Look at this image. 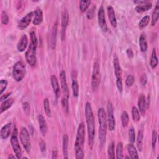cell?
<instances>
[{
    "label": "cell",
    "mask_w": 159,
    "mask_h": 159,
    "mask_svg": "<svg viewBox=\"0 0 159 159\" xmlns=\"http://www.w3.org/2000/svg\"><path fill=\"white\" fill-rule=\"evenodd\" d=\"M132 116L133 120L134 122H138L140 119L139 111L137 109V108L135 106H133L132 108Z\"/></svg>",
    "instance_id": "34"
},
{
    "label": "cell",
    "mask_w": 159,
    "mask_h": 159,
    "mask_svg": "<svg viewBox=\"0 0 159 159\" xmlns=\"http://www.w3.org/2000/svg\"><path fill=\"white\" fill-rule=\"evenodd\" d=\"M61 106L62 107L63 109V110L65 111V112L68 113L69 112V105H68V98H65V97H63L61 101Z\"/></svg>",
    "instance_id": "39"
},
{
    "label": "cell",
    "mask_w": 159,
    "mask_h": 159,
    "mask_svg": "<svg viewBox=\"0 0 159 159\" xmlns=\"http://www.w3.org/2000/svg\"><path fill=\"white\" fill-rule=\"evenodd\" d=\"M68 136L66 134H65L63 136V145H62V150L64 158H68Z\"/></svg>",
    "instance_id": "26"
},
{
    "label": "cell",
    "mask_w": 159,
    "mask_h": 159,
    "mask_svg": "<svg viewBox=\"0 0 159 159\" xmlns=\"http://www.w3.org/2000/svg\"><path fill=\"white\" fill-rule=\"evenodd\" d=\"M11 93H8L6 94L5 95L2 94V95H1V99H0L1 101V102H2L3 101H5V100H6V99H7V98H9L8 97L11 95Z\"/></svg>",
    "instance_id": "50"
},
{
    "label": "cell",
    "mask_w": 159,
    "mask_h": 159,
    "mask_svg": "<svg viewBox=\"0 0 159 159\" xmlns=\"http://www.w3.org/2000/svg\"><path fill=\"white\" fill-rule=\"evenodd\" d=\"M26 73V68L22 61H19L15 63L12 69V76L16 81H21Z\"/></svg>",
    "instance_id": "5"
},
{
    "label": "cell",
    "mask_w": 159,
    "mask_h": 159,
    "mask_svg": "<svg viewBox=\"0 0 159 159\" xmlns=\"http://www.w3.org/2000/svg\"><path fill=\"white\" fill-rule=\"evenodd\" d=\"M139 46L142 52H145L147 49V42L144 33H142L139 37Z\"/></svg>",
    "instance_id": "27"
},
{
    "label": "cell",
    "mask_w": 159,
    "mask_h": 159,
    "mask_svg": "<svg viewBox=\"0 0 159 159\" xmlns=\"http://www.w3.org/2000/svg\"><path fill=\"white\" fill-rule=\"evenodd\" d=\"M85 139V127L83 122H81L78 127L76 140L75 142V158L82 159L84 157L83 146Z\"/></svg>",
    "instance_id": "2"
},
{
    "label": "cell",
    "mask_w": 159,
    "mask_h": 159,
    "mask_svg": "<svg viewBox=\"0 0 159 159\" xmlns=\"http://www.w3.org/2000/svg\"><path fill=\"white\" fill-rule=\"evenodd\" d=\"M127 149L129 153L130 158H139V155L136 148L132 143L128 144L127 145Z\"/></svg>",
    "instance_id": "28"
},
{
    "label": "cell",
    "mask_w": 159,
    "mask_h": 159,
    "mask_svg": "<svg viewBox=\"0 0 159 159\" xmlns=\"http://www.w3.org/2000/svg\"><path fill=\"white\" fill-rule=\"evenodd\" d=\"M37 119H38V122L39 124V128L40 132L43 135H45L47 132V125L46 121L43 117V116L41 114L38 115L37 116Z\"/></svg>",
    "instance_id": "20"
},
{
    "label": "cell",
    "mask_w": 159,
    "mask_h": 159,
    "mask_svg": "<svg viewBox=\"0 0 159 159\" xmlns=\"http://www.w3.org/2000/svg\"><path fill=\"white\" fill-rule=\"evenodd\" d=\"M57 157V151L53 150L52 151V158H56Z\"/></svg>",
    "instance_id": "52"
},
{
    "label": "cell",
    "mask_w": 159,
    "mask_h": 159,
    "mask_svg": "<svg viewBox=\"0 0 159 159\" xmlns=\"http://www.w3.org/2000/svg\"><path fill=\"white\" fill-rule=\"evenodd\" d=\"M91 1L90 0H81L80 2V9L81 12H84L89 6Z\"/></svg>",
    "instance_id": "32"
},
{
    "label": "cell",
    "mask_w": 159,
    "mask_h": 159,
    "mask_svg": "<svg viewBox=\"0 0 159 159\" xmlns=\"http://www.w3.org/2000/svg\"><path fill=\"white\" fill-rule=\"evenodd\" d=\"M69 22V14L68 11L65 9L61 13V31H60V37L62 41L65 39V32L66 29L68 26Z\"/></svg>",
    "instance_id": "11"
},
{
    "label": "cell",
    "mask_w": 159,
    "mask_h": 159,
    "mask_svg": "<svg viewBox=\"0 0 159 159\" xmlns=\"http://www.w3.org/2000/svg\"><path fill=\"white\" fill-rule=\"evenodd\" d=\"M98 24H99V27L103 31H106L107 29V24H106V21L104 9L102 5H101L100 6V7L98 10Z\"/></svg>",
    "instance_id": "12"
},
{
    "label": "cell",
    "mask_w": 159,
    "mask_h": 159,
    "mask_svg": "<svg viewBox=\"0 0 159 159\" xmlns=\"http://www.w3.org/2000/svg\"><path fill=\"white\" fill-rule=\"evenodd\" d=\"M7 86V81L5 80H1L0 81V94H2Z\"/></svg>",
    "instance_id": "44"
},
{
    "label": "cell",
    "mask_w": 159,
    "mask_h": 159,
    "mask_svg": "<svg viewBox=\"0 0 159 159\" xmlns=\"http://www.w3.org/2000/svg\"><path fill=\"white\" fill-rule=\"evenodd\" d=\"M137 104H138V107H139L140 113L142 116H144L145 114V112H146L147 105H146L145 97L143 94H140V96L139 97Z\"/></svg>",
    "instance_id": "16"
},
{
    "label": "cell",
    "mask_w": 159,
    "mask_h": 159,
    "mask_svg": "<svg viewBox=\"0 0 159 159\" xmlns=\"http://www.w3.org/2000/svg\"><path fill=\"white\" fill-rule=\"evenodd\" d=\"M152 7V3L150 1H149L148 2L146 3V4H140V5H137L135 7V11L139 12V13H142L143 12H145L148 10H149L150 8Z\"/></svg>",
    "instance_id": "29"
},
{
    "label": "cell",
    "mask_w": 159,
    "mask_h": 159,
    "mask_svg": "<svg viewBox=\"0 0 159 159\" xmlns=\"http://www.w3.org/2000/svg\"><path fill=\"white\" fill-rule=\"evenodd\" d=\"M14 102V99L13 98H9L5 101H4L0 106V113L2 114L3 112L7 111L10 108Z\"/></svg>",
    "instance_id": "23"
},
{
    "label": "cell",
    "mask_w": 159,
    "mask_h": 159,
    "mask_svg": "<svg viewBox=\"0 0 159 159\" xmlns=\"http://www.w3.org/2000/svg\"><path fill=\"white\" fill-rule=\"evenodd\" d=\"M10 142L12 147L13 151L15 153L16 158L19 159L21 158L22 155V151L17 139V130L16 127L14 128L12 132V134L11 135V137L10 139Z\"/></svg>",
    "instance_id": "8"
},
{
    "label": "cell",
    "mask_w": 159,
    "mask_h": 159,
    "mask_svg": "<svg viewBox=\"0 0 159 159\" xmlns=\"http://www.w3.org/2000/svg\"><path fill=\"white\" fill-rule=\"evenodd\" d=\"M148 2H149V1H147V0H137V1H134V2L135 3V4H137V5L146 4V3Z\"/></svg>",
    "instance_id": "49"
},
{
    "label": "cell",
    "mask_w": 159,
    "mask_h": 159,
    "mask_svg": "<svg viewBox=\"0 0 159 159\" xmlns=\"http://www.w3.org/2000/svg\"><path fill=\"white\" fill-rule=\"evenodd\" d=\"M11 123L9 122L5 124L1 129L0 135L2 139H7L10 134H11Z\"/></svg>",
    "instance_id": "19"
},
{
    "label": "cell",
    "mask_w": 159,
    "mask_h": 159,
    "mask_svg": "<svg viewBox=\"0 0 159 159\" xmlns=\"http://www.w3.org/2000/svg\"><path fill=\"white\" fill-rule=\"evenodd\" d=\"M95 8H96L95 6H93L88 11V12L86 13V17L88 19H91L93 17L94 12H95Z\"/></svg>",
    "instance_id": "46"
},
{
    "label": "cell",
    "mask_w": 159,
    "mask_h": 159,
    "mask_svg": "<svg viewBox=\"0 0 159 159\" xmlns=\"http://www.w3.org/2000/svg\"><path fill=\"white\" fill-rule=\"evenodd\" d=\"M122 152H123V144L121 142H119L116 147V158L117 159L122 158L124 157Z\"/></svg>",
    "instance_id": "33"
},
{
    "label": "cell",
    "mask_w": 159,
    "mask_h": 159,
    "mask_svg": "<svg viewBox=\"0 0 159 159\" xmlns=\"http://www.w3.org/2000/svg\"><path fill=\"white\" fill-rule=\"evenodd\" d=\"M143 137V125H142L138 132V135L137 138V147L139 151H141L142 148Z\"/></svg>",
    "instance_id": "24"
},
{
    "label": "cell",
    "mask_w": 159,
    "mask_h": 159,
    "mask_svg": "<svg viewBox=\"0 0 159 159\" xmlns=\"http://www.w3.org/2000/svg\"><path fill=\"white\" fill-rule=\"evenodd\" d=\"M43 108L45 114L48 117H50L51 116V110L49 105V101L47 98H45L43 100Z\"/></svg>",
    "instance_id": "36"
},
{
    "label": "cell",
    "mask_w": 159,
    "mask_h": 159,
    "mask_svg": "<svg viewBox=\"0 0 159 159\" xmlns=\"http://www.w3.org/2000/svg\"><path fill=\"white\" fill-rule=\"evenodd\" d=\"M33 16H34V14H33V12L32 11L28 12L26 15H25L19 22V24H18L19 28L20 29H24L26 28L30 23Z\"/></svg>",
    "instance_id": "14"
},
{
    "label": "cell",
    "mask_w": 159,
    "mask_h": 159,
    "mask_svg": "<svg viewBox=\"0 0 159 159\" xmlns=\"http://www.w3.org/2000/svg\"><path fill=\"white\" fill-rule=\"evenodd\" d=\"M73 95L74 97H78L79 94V85L76 78V73L75 71L72 72V84H71Z\"/></svg>",
    "instance_id": "17"
},
{
    "label": "cell",
    "mask_w": 159,
    "mask_h": 159,
    "mask_svg": "<svg viewBox=\"0 0 159 159\" xmlns=\"http://www.w3.org/2000/svg\"><path fill=\"white\" fill-rule=\"evenodd\" d=\"M28 44V39L25 34H24L22 35L21 38L20 39L17 45V48L19 52H24Z\"/></svg>",
    "instance_id": "21"
},
{
    "label": "cell",
    "mask_w": 159,
    "mask_h": 159,
    "mask_svg": "<svg viewBox=\"0 0 159 159\" xmlns=\"http://www.w3.org/2000/svg\"><path fill=\"white\" fill-rule=\"evenodd\" d=\"M16 158V157H15V156H14V155H12L11 154L8 156V158Z\"/></svg>",
    "instance_id": "53"
},
{
    "label": "cell",
    "mask_w": 159,
    "mask_h": 159,
    "mask_svg": "<svg viewBox=\"0 0 159 159\" xmlns=\"http://www.w3.org/2000/svg\"><path fill=\"white\" fill-rule=\"evenodd\" d=\"M157 139V132L156 130H153L152 131V149L153 150L155 148Z\"/></svg>",
    "instance_id": "42"
},
{
    "label": "cell",
    "mask_w": 159,
    "mask_h": 159,
    "mask_svg": "<svg viewBox=\"0 0 159 159\" xmlns=\"http://www.w3.org/2000/svg\"><path fill=\"white\" fill-rule=\"evenodd\" d=\"M107 127L110 131L115 129V119L114 116V108L111 101H109L107 105Z\"/></svg>",
    "instance_id": "10"
},
{
    "label": "cell",
    "mask_w": 159,
    "mask_h": 159,
    "mask_svg": "<svg viewBox=\"0 0 159 159\" xmlns=\"http://www.w3.org/2000/svg\"><path fill=\"white\" fill-rule=\"evenodd\" d=\"M101 83V73L99 64L98 61L94 62L91 76V88L93 91H96Z\"/></svg>",
    "instance_id": "6"
},
{
    "label": "cell",
    "mask_w": 159,
    "mask_h": 159,
    "mask_svg": "<svg viewBox=\"0 0 159 159\" xmlns=\"http://www.w3.org/2000/svg\"><path fill=\"white\" fill-rule=\"evenodd\" d=\"M121 120H122V124L124 127H125L127 126L129 121V117L127 112L126 111H123L121 115Z\"/></svg>",
    "instance_id": "37"
},
{
    "label": "cell",
    "mask_w": 159,
    "mask_h": 159,
    "mask_svg": "<svg viewBox=\"0 0 159 159\" xmlns=\"http://www.w3.org/2000/svg\"><path fill=\"white\" fill-rule=\"evenodd\" d=\"M126 53H127V57H128L129 58H132V57H133L134 53H133V52H132V50L131 48H128V49L127 50Z\"/></svg>",
    "instance_id": "51"
},
{
    "label": "cell",
    "mask_w": 159,
    "mask_h": 159,
    "mask_svg": "<svg viewBox=\"0 0 159 159\" xmlns=\"http://www.w3.org/2000/svg\"><path fill=\"white\" fill-rule=\"evenodd\" d=\"M149 21H150V17H149V16H148V15L145 16L143 17L142 18V19L139 22V27L140 29H143V28L145 27L148 24Z\"/></svg>",
    "instance_id": "35"
},
{
    "label": "cell",
    "mask_w": 159,
    "mask_h": 159,
    "mask_svg": "<svg viewBox=\"0 0 159 159\" xmlns=\"http://www.w3.org/2000/svg\"><path fill=\"white\" fill-rule=\"evenodd\" d=\"M39 147L40 148L41 152H45L46 150V144L45 142L43 141V140H41L40 142H39Z\"/></svg>",
    "instance_id": "48"
},
{
    "label": "cell",
    "mask_w": 159,
    "mask_h": 159,
    "mask_svg": "<svg viewBox=\"0 0 159 159\" xmlns=\"http://www.w3.org/2000/svg\"><path fill=\"white\" fill-rule=\"evenodd\" d=\"M113 65L114 69V74L116 78V86L118 91L121 93L122 91V70L117 57L114 58Z\"/></svg>",
    "instance_id": "7"
},
{
    "label": "cell",
    "mask_w": 159,
    "mask_h": 159,
    "mask_svg": "<svg viewBox=\"0 0 159 159\" xmlns=\"http://www.w3.org/2000/svg\"><path fill=\"white\" fill-rule=\"evenodd\" d=\"M98 116L99 121V140L100 146L102 147L106 142L107 122L106 113L103 108H99L98 111Z\"/></svg>",
    "instance_id": "3"
},
{
    "label": "cell",
    "mask_w": 159,
    "mask_h": 159,
    "mask_svg": "<svg viewBox=\"0 0 159 159\" xmlns=\"http://www.w3.org/2000/svg\"><path fill=\"white\" fill-rule=\"evenodd\" d=\"M56 39H57V25L53 27V29L52 30V32L51 33L50 35V47L52 48H54L55 47L56 44Z\"/></svg>",
    "instance_id": "31"
},
{
    "label": "cell",
    "mask_w": 159,
    "mask_h": 159,
    "mask_svg": "<svg viewBox=\"0 0 159 159\" xmlns=\"http://www.w3.org/2000/svg\"><path fill=\"white\" fill-rule=\"evenodd\" d=\"M158 16H159V1H157L155 7L154 9V11L152 15L151 25L152 26H154L156 24V23L158 19Z\"/></svg>",
    "instance_id": "25"
},
{
    "label": "cell",
    "mask_w": 159,
    "mask_h": 159,
    "mask_svg": "<svg viewBox=\"0 0 159 159\" xmlns=\"http://www.w3.org/2000/svg\"><path fill=\"white\" fill-rule=\"evenodd\" d=\"M43 20V12L41 9L37 8L34 11V17L32 20L34 25H37L41 24Z\"/></svg>",
    "instance_id": "22"
},
{
    "label": "cell",
    "mask_w": 159,
    "mask_h": 159,
    "mask_svg": "<svg viewBox=\"0 0 159 159\" xmlns=\"http://www.w3.org/2000/svg\"><path fill=\"white\" fill-rule=\"evenodd\" d=\"M107 153H108V156L109 158H114L115 155H114V142H112L109 147H108V150H107Z\"/></svg>",
    "instance_id": "38"
},
{
    "label": "cell",
    "mask_w": 159,
    "mask_h": 159,
    "mask_svg": "<svg viewBox=\"0 0 159 159\" xmlns=\"http://www.w3.org/2000/svg\"><path fill=\"white\" fill-rule=\"evenodd\" d=\"M135 130L133 127H130L129 130V140L131 143H133L135 140Z\"/></svg>",
    "instance_id": "40"
},
{
    "label": "cell",
    "mask_w": 159,
    "mask_h": 159,
    "mask_svg": "<svg viewBox=\"0 0 159 159\" xmlns=\"http://www.w3.org/2000/svg\"><path fill=\"white\" fill-rule=\"evenodd\" d=\"M20 140L25 150L29 153L31 149L30 135L26 128L22 127L20 132Z\"/></svg>",
    "instance_id": "9"
},
{
    "label": "cell",
    "mask_w": 159,
    "mask_h": 159,
    "mask_svg": "<svg viewBox=\"0 0 159 159\" xmlns=\"http://www.w3.org/2000/svg\"><path fill=\"white\" fill-rule=\"evenodd\" d=\"M22 109L24 112V113L29 116L30 113V105L28 102H24L22 103Z\"/></svg>",
    "instance_id": "45"
},
{
    "label": "cell",
    "mask_w": 159,
    "mask_h": 159,
    "mask_svg": "<svg viewBox=\"0 0 159 159\" xmlns=\"http://www.w3.org/2000/svg\"><path fill=\"white\" fill-rule=\"evenodd\" d=\"M85 117L87 124L88 143L90 148L92 149L94 145L95 137V120L92 107L89 102H86L85 104Z\"/></svg>",
    "instance_id": "1"
},
{
    "label": "cell",
    "mask_w": 159,
    "mask_h": 159,
    "mask_svg": "<svg viewBox=\"0 0 159 159\" xmlns=\"http://www.w3.org/2000/svg\"><path fill=\"white\" fill-rule=\"evenodd\" d=\"M147 82V77L145 73L143 74L140 77V83L142 86H145Z\"/></svg>",
    "instance_id": "47"
},
{
    "label": "cell",
    "mask_w": 159,
    "mask_h": 159,
    "mask_svg": "<svg viewBox=\"0 0 159 159\" xmlns=\"http://www.w3.org/2000/svg\"><path fill=\"white\" fill-rule=\"evenodd\" d=\"M158 58L157 57V53H156V50L155 48L153 49L151 57H150V65L152 68L154 69L157 67L158 65Z\"/></svg>",
    "instance_id": "30"
},
{
    "label": "cell",
    "mask_w": 159,
    "mask_h": 159,
    "mask_svg": "<svg viewBox=\"0 0 159 159\" xmlns=\"http://www.w3.org/2000/svg\"><path fill=\"white\" fill-rule=\"evenodd\" d=\"M107 14H108V17L110 21V23L111 25L113 27H116L117 26V20L115 15V12L114 10V8L111 6H109L107 7Z\"/></svg>",
    "instance_id": "18"
},
{
    "label": "cell",
    "mask_w": 159,
    "mask_h": 159,
    "mask_svg": "<svg viewBox=\"0 0 159 159\" xmlns=\"http://www.w3.org/2000/svg\"><path fill=\"white\" fill-rule=\"evenodd\" d=\"M9 22V17L7 13L3 11L1 14V23L4 25H7Z\"/></svg>",
    "instance_id": "43"
},
{
    "label": "cell",
    "mask_w": 159,
    "mask_h": 159,
    "mask_svg": "<svg viewBox=\"0 0 159 159\" xmlns=\"http://www.w3.org/2000/svg\"><path fill=\"white\" fill-rule=\"evenodd\" d=\"M60 84H61L63 94V97L68 98L69 90H68V87L67 81H66V74H65V71L64 70H62L60 71Z\"/></svg>",
    "instance_id": "13"
},
{
    "label": "cell",
    "mask_w": 159,
    "mask_h": 159,
    "mask_svg": "<svg viewBox=\"0 0 159 159\" xmlns=\"http://www.w3.org/2000/svg\"><path fill=\"white\" fill-rule=\"evenodd\" d=\"M30 43L28 47V48L25 52V59L29 65L32 66H34L37 63L36 57V49L37 46V39L35 34L34 31L30 33Z\"/></svg>",
    "instance_id": "4"
},
{
    "label": "cell",
    "mask_w": 159,
    "mask_h": 159,
    "mask_svg": "<svg viewBox=\"0 0 159 159\" xmlns=\"http://www.w3.org/2000/svg\"><path fill=\"white\" fill-rule=\"evenodd\" d=\"M50 82L53 88L55 95L57 98H58L60 96V85L58 81V80L57 77L55 75H52L50 77Z\"/></svg>",
    "instance_id": "15"
},
{
    "label": "cell",
    "mask_w": 159,
    "mask_h": 159,
    "mask_svg": "<svg viewBox=\"0 0 159 159\" xmlns=\"http://www.w3.org/2000/svg\"><path fill=\"white\" fill-rule=\"evenodd\" d=\"M135 81V78L133 75H128L125 80V84L128 87H130L133 85Z\"/></svg>",
    "instance_id": "41"
}]
</instances>
